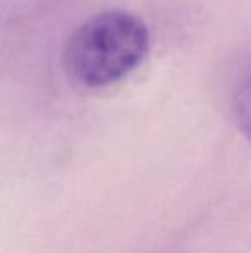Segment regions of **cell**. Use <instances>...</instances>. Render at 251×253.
<instances>
[{"label":"cell","mask_w":251,"mask_h":253,"mask_svg":"<svg viewBox=\"0 0 251 253\" xmlns=\"http://www.w3.org/2000/svg\"><path fill=\"white\" fill-rule=\"evenodd\" d=\"M232 114L236 126L251 141V62L238 81L232 97Z\"/></svg>","instance_id":"2"},{"label":"cell","mask_w":251,"mask_h":253,"mask_svg":"<svg viewBox=\"0 0 251 253\" xmlns=\"http://www.w3.org/2000/svg\"><path fill=\"white\" fill-rule=\"evenodd\" d=\"M148 50L150 31L141 17L104 10L72 31L64 48V69L79 86L105 88L138 69Z\"/></svg>","instance_id":"1"}]
</instances>
